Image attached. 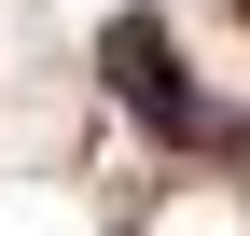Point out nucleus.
Instances as JSON below:
<instances>
[{"label": "nucleus", "instance_id": "obj_1", "mask_svg": "<svg viewBox=\"0 0 250 236\" xmlns=\"http://www.w3.org/2000/svg\"><path fill=\"white\" fill-rule=\"evenodd\" d=\"M98 83L125 98V125H139V139H167V153H208V98H195V70H181L167 14H111V28H98Z\"/></svg>", "mask_w": 250, "mask_h": 236}]
</instances>
